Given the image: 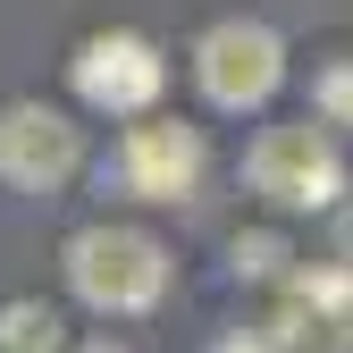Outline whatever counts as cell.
<instances>
[{"instance_id": "obj_4", "label": "cell", "mask_w": 353, "mask_h": 353, "mask_svg": "<svg viewBox=\"0 0 353 353\" xmlns=\"http://www.w3.org/2000/svg\"><path fill=\"white\" fill-rule=\"evenodd\" d=\"M110 176H118V194L143 202V210H185L210 185V135L194 118H176V110H143V118H126V135L110 143Z\"/></svg>"}, {"instance_id": "obj_8", "label": "cell", "mask_w": 353, "mask_h": 353, "mask_svg": "<svg viewBox=\"0 0 353 353\" xmlns=\"http://www.w3.org/2000/svg\"><path fill=\"white\" fill-rule=\"evenodd\" d=\"M0 353H76L68 312L42 303V294H9L0 303Z\"/></svg>"}, {"instance_id": "obj_9", "label": "cell", "mask_w": 353, "mask_h": 353, "mask_svg": "<svg viewBox=\"0 0 353 353\" xmlns=\"http://www.w3.org/2000/svg\"><path fill=\"white\" fill-rule=\"evenodd\" d=\"M286 270H294L286 219H270V228H236V236H228V278H236V286H278Z\"/></svg>"}, {"instance_id": "obj_6", "label": "cell", "mask_w": 353, "mask_h": 353, "mask_svg": "<svg viewBox=\"0 0 353 353\" xmlns=\"http://www.w3.org/2000/svg\"><path fill=\"white\" fill-rule=\"evenodd\" d=\"M84 168H93V143H84L76 110L42 101V93L0 101V185L17 202H59Z\"/></svg>"}, {"instance_id": "obj_7", "label": "cell", "mask_w": 353, "mask_h": 353, "mask_svg": "<svg viewBox=\"0 0 353 353\" xmlns=\"http://www.w3.org/2000/svg\"><path fill=\"white\" fill-rule=\"evenodd\" d=\"M270 328L286 336V353H353V261H294L270 286Z\"/></svg>"}, {"instance_id": "obj_12", "label": "cell", "mask_w": 353, "mask_h": 353, "mask_svg": "<svg viewBox=\"0 0 353 353\" xmlns=\"http://www.w3.org/2000/svg\"><path fill=\"white\" fill-rule=\"evenodd\" d=\"M76 353H126V345H118V336H84Z\"/></svg>"}, {"instance_id": "obj_5", "label": "cell", "mask_w": 353, "mask_h": 353, "mask_svg": "<svg viewBox=\"0 0 353 353\" xmlns=\"http://www.w3.org/2000/svg\"><path fill=\"white\" fill-rule=\"evenodd\" d=\"M168 51L143 34V26H93L68 51V93H76V110H93V118H143V110H160L168 101Z\"/></svg>"}, {"instance_id": "obj_3", "label": "cell", "mask_w": 353, "mask_h": 353, "mask_svg": "<svg viewBox=\"0 0 353 353\" xmlns=\"http://www.w3.org/2000/svg\"><path fill=\"white\" fill-rule=\"evenodd\" d=\"M185 76H194V93L202 110L219 118H261L278 93H286V34L270 17H210L194 34V51H185Z\"/></svg>"}, {"instance_id": "obj_11", "label": "cell", "mask_w": 353, "mask_h": 353, "mask_svg": "<svg viewBox=\"0 0 353 353\" xmlns=\"http://www.w3.org/2000/svg\"><path fill=\"white\" fill-rule=\"evenodd\" d=\"M202 353H286V336H278L270 320H244V328H219Z\"/></svg>"}, {"instance_id": "obj_1", "label": "cell", "mask_w": 353, "mask_h": 353, "mask_svg": "<svg viewBox=\"0 0 353 353\" xmlns=\"http://www.w3.org/2000/svg\"><path fill=\"white\" fill-rule=\"evenodd\" d=\"M59 278L93 320H152L176 286V261L143 219H84L59 244Z\"/></svg>"}, {"instance_id": "obj_10", "label": "cell", "mask_w": 353, "mask_h": 353, "mask_svg": "<svg viewBox=\"0 0 353 353\" xmlns=\"http://www.w3.org/2000/svg\"><path fill=\"white\" fill-rule=\"evenodd\" d=\"M312 118H328L336 135H353V51H328L312 68Z\"/></svg>"}, {"instance_id": "obj_2", "label": "cell", "mask_w": 353, "mask_h": 353, "mask_svg": "<svg viewBox=\"0 0 353 353\" xmlns=\"http://www.w3.org/2000/svg\"><path fill=\"white\" fill-rule=\"evenodd\" d=\"M244 194L270 219H336L353 194L345 135L328 118H278L244 143Z\"/></svg>"}]
</instances>
